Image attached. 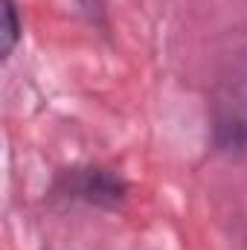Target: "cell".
<instances>
[{"label": "cell", "instance_id": "obj_1", "mask_svg": "<svg viewBox=\"0 0 247 250\" xmlns=\"http://www.w3.org/2000/svg\"><path fill=\"white\" fill-rule=\"evenodd\" d=\"M212 134L221 148L247 146V62L233 64L212 99Z\"/></svg>", "mask_w": 247, "mask_h": 250}, {"label": "cell", "instance_id": "obj_2", "mask_svg": "<svg viewBox=\"0 0 247 250\" xmlns=\"http://www.w3.org/2000/svg\"><path fill=\"white\" fill-rule=\"evenodd\" d=\"M59 187L67 198L96 207H117L125 198V181L108 169H70L62 175Z\"/></svg>", "mask_w": 247, "mask_h": 250}, {"label": "cell", "instance_id": "obj_3", "mask_svg": "<svg viewBox=\"0 0 247 250\" xmlns=\"http://www.w3.org/2000/svg\"><path fill=\"white\" fill-rule=\"evenodd\" d=\"M21 32H23V23L18 18L15 0H3V32H0V53H3V59L12 56V50L21 41Z\"/></svg>", "mask_w": 247, "mask_h": 250}]
</instances>
